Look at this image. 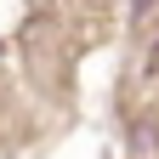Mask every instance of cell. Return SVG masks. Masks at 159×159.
Wrapping results in <instances>:
<instances>
[{
    "instance_id": "obj_1",
    "label": "cell",
    "mask_w": 159,
    "mask_h": 159,
    "mask_svg": "<svg viewBox=\"0 0 159 159\" xmlns=\"http://www.w3.org/2000/svg\"><path fill=\"white\" fill-rule=\"evenodd\" d=\"M131 11H136V17H142V11H153V0H131Z\"/></svg>"
}]
</instances>
